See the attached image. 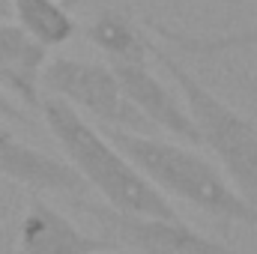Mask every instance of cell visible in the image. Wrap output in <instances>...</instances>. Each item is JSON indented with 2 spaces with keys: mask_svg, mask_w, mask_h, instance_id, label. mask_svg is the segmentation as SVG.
I'll return each instance as SVG.
<instances>
[{
  "mask_svg": "<svg viewBox=\"0 0 257 254\" xmlns=\"http://www.w3.org/2000/svg\"><path fill=\"white\" fill-rule=\"evenodd\" d=\"M0 114H3V117H9V120H18V123H24V114H21V111H15V108H12V105L3 99V96H0Z\"/></svg>",
  "mask_w": 257,
  "mask_h": 254,
  "instance_id": "5bb4252c",
  "label": "cell"
},
{
  "mask_svg": "<svg viewBox=\"0 0 257 254\" xmlns=\"http://www.w3.org/2000/svg\"><path fill=\"white\" fill-rule=\"evenodd\" d=\"M9 3L18 18V27L48 51L66 45L78 33V21L69 9L75 0H9Z\"/></svg>",
  "mask_w": 257,
  "mask_h": 254,
  "instance_id": "8fae6325",
  "label": "cell"
},
{
  "mask_svg": "<svg viewBox=\"0 0 257 254\" xmlns=\"http://www.w3.org/2000/svg\"><path fill=\"white\" fill-rule=\"evenodd\" d=\"M48 63V48L30 39L18 24L0 21V90L12 93L21 105L39 111V75Z\"/></svg>",
  "mask_w": 257,
  "mask_h": 254,
  "instance_id": "9c48e42d",
  "label": "cell"
},
{
  "mask_svg": "<svg viewBox=\"0 0 257 254\" xmlns=\"http://www.w3.org/2000/svg\"><path fill=\"white\" fill-rule=\"evenodd\" d=\"M248 90L254 93V99H257V84H251V81H248Z\"/></svg>",
  "mask_w": 257,
  "mask_h": 254,
  "instance_id": "2e32d148",
  "label": "cell"
},
{
  "mask_svg": "<svg viewBox=\"0 0 257 254\" xmlns=\"http://www.w3.org/2000/svg\"><path fill=\"white\" fill-rule=\"evenodd\" d=\"M150 60L162 66L183 93L186 108L200 132V147L212 150L227 183L251 206H257V123L230 108L221 96H215L171 51H165L162 42L150 45Z\"/></svg>",
  "mask_w": 257,
  "mask_h": 254,
  "instance_id": "3957f363",
  "label": "cell"
},
{
  "mask_svg": "<svg viewBox=\"0 0 257 254\" xmlns=\"http://www.w3.org/2000/svg\"><path fill=\"white\" fill-rule=\"evenodd\" d=\"M6 12H9V9H6V6H3V3H0V15H6Z\"/></svg>",
  "mask_w": 257,
  "mask_h": 254,
  "instance_id": "e0dca14e",
  "label": "cell"
},
{
  "mask_svg": "<svg viewBox=\"0 0 257 254\" xmlns=\"http://www.w3.org/2000/svg\"><path fill=\"white\" fill-rule=\"evenodd\" d=\"M39 114L45 117L48 132L66 153V162L87 186H93L105 197L111 209L150 218H177L171 197L156 189L111 144V138L93 126L84 114H78L57 96H42Z\"/></svg>",
  "mask_w": 257,
  "mask_h": 254,
  "instance_id": "6da1fadb",
  "label": "cell"
},
{
  "mask_svg": "<svg viewBox=\"0 0 257 254\" xmlns=\"http://www.w3.org/2000/svg\"><path fill=\"white\" fill-rule=\"evenodd\" d=\"M126 99L147 117L153 129H162L174 135L177 141H186L192 147H200V132L194 126L189 108L177 99V93L162 84L147 66H111Z\"/></svg>",
  "mask_w": 257,
  "mask_h": 254,
  "instance_id": "52a82bcc",
  "label": "cell"
},
{
  "mask_svg": "<svg viewBox=\"0 0 257 254\" xmlns=\"http://www.w3.org/2000/svg\"><path fill=\"white\" fill-rule=\"evenodd\" d=\"M105 135L165 197L186 200L212 218L257 230V206H251L227 183L221 168L200 153L156 135H132L117 129H105Z\"/></svg>",
  "mask_w": 257,
  "mask_h": 254,
  "instance_id": "7a4b0ae2",
  "label": "cell"
},
{
  "mask_svg": "<svg viewBox=\"0 0 257 254\" xmlns=\"http://www.w3.org/2000/svg\"><path fill=\"white\" fill-rule=\"evenodd\" d=\"M0 177L30 189L33 194L39 191L81 194L87 186L66 159H57L45 150L24 144L9 129H0Z\"/></svg>",
  "mask_w": 257,
  "mask_h": 254,
  "instance_id": "ba28073f",
  "label": "cell"
},
{
  "mask_svg": "<svg viewBox=\"0 0 257 254\" xmlns=\"http://www.w3.org/2000/svg\"><path fill=\"white\" fill-rule=\"evenodd\" d=\"M84 36H87V42L93 48H99L108 57V66H147L150 63L153 39L123 12H114V9L99 12L87 24Z\"/></svg>",
  "mask_w": 257,
  "mask_h": 254,
  "instance_id": "30bf717a",
  "label": "cell"
},
{
  "mask_svg": "<svg viewBox=\"0 0 257 254\" xmlns=\"http://www.w3.org/2000/svg\"><path fill=\"white\" fill-rule=\"evenodd\" d=\"M81 209L105 230V236L114 245H126L138 254H239L236 248L194 230L180 215L177 218L128 215L93 200H81Z\"/></svg>",
  "mask_w": 257,
  "mask_h": 254,
  "instance_id": "5b68a950",
  "label": "cell"
},
{
  "mask_svg": "<svg viewBox=\"0 0 257 254\" xmlns=\"http://www.w3.org/2000/svg\"><path fill=\"white\" fill-rule=\"evenodd\" d=\"M99 254H117V248H111V251H99Z\"/></svg>",
  "mask_w": 257,
  "mask_h": 254,
  "instance_id": "ac0fdd59",
  "label": "cell"
},
{
  "mask_svg": "<svg viewBox=\"0 0 257 254\" xmlns=\"http://www.w3.org/2000/svg\"><path fill=\"white\" fill-rule=\"evenodd\" d=\"M12 239H15V227H0V254H12Z\"/></svg>",
  "mask_w": 257,
  "mask_h": 254,
  "instance_id": "4fadbf2b",
  "label": "cell"
},
{
  "mask_svg": "<svg viewBox=\"0 0 257 254\" xmlns=\"http://www.w3.org/2000/svg\"><path fill=\"white\" fill-rule=\"evenodd\" d=\"M117 245L108 236L84 233L39 194L30 197L12 239V254H99Z\"/></svg>",
  "mask_w": 257,
  "mask_h": 254,
  "instance_id": "8992f818",
  "label": "cell"
},
{
  "mask_svg": "<svg viewBox=\"0 0 257 254\" xmlns=\"http://www.w3.org/2000/svg\"><path fill=\"white\" fill-rule=\"evenodd\" d=\"M39 84L48 90V96L63 99L78 114H90L105 129L132 132V135H153L156 132L147 123V117L126 99L114 69L108 63L54 57L45 63Z\"/></svg>",
  "mask_w": 257,
  "mask_h": 254,
  "instance_id": "277c9868",
  "label": "cell"
},
{
  "mask_svg": "<svg viewBox=\"0 0 257 254\" xmlns=\"http://www.w3.org/2000/svg\"><path fill=\"white\" fill-rule=\"evenodd\" d=\"M153 36L174 45L183 54L192 57H221V54H245L257 51V24L254 27H242V30H227V33H186L177 27H168L162 21L150 24Z\"/></svg>",
  "mask_w": 257,
  "mask_h": 254,
  "instance_id": "7c38bea8",
  "label": "cell"
},
{
  "mask_svg": "<svg viewBox=\"0 0 257 254\" xmlns=\"http://www.w3.org/2000/svg\"><path fill=\"white\" fill-rule=\"evenodd\" d=\"M6 218H9V206H6V203L0 200V227L6 224Z\"/></svg>",
  "mask_w": 257,
  "mask_h": 254,
  "instance_id": "9a60e30c",
  "label": "cell"
}]
</instances>
